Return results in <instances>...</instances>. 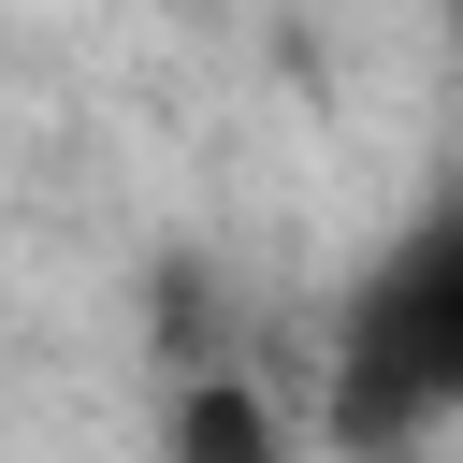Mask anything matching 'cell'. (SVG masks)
Instances as JSON below:
<instances>
[{
  "label": "cell",
  "instance_id": "6da1fadb",
  "mask_svg": "<svg viewBox=\"0 0 463 463\" xmlns=\"http://www.w3.org/2000/svg\"><path fill=\"white\" fill-rule=\"evenodd\" d=\"M347 463H405L463 420V188H434L347 289L333 318V391H318Z\"/></svg>",
  "mask_w": 463,
  "mask_h": 463
},
{
  "label": "cell",
  "instance_id": "3957f363",
  "mask_svg": "<svg viewBox=\"0 0 463 463\" xmlns=\"http://www.w3.org/2000/svg\"><path fill=\"white\" fill-rule=\"evenodd\" d=\"M449 58H463V0H449Z\"/></svg>",
  "mask_w": 463,
  "mask_h": 463
},
{
  "label": "cell",
  "instance_id": "7a4b0ae2",
  "mask_svg": "<svg viewBox=\"0 0 463 463\" xmlns=\"http://www.w3.org/2000/svg\"><path fill=\"white\" fill-rule=\"evenodd\" d=\"M159 449H174V463H289V420H275V391H260L246 362H203V376H174Z\"/></svg>",
  "mask_w": 463,
  "mask_h": 463
}]
</instances>
